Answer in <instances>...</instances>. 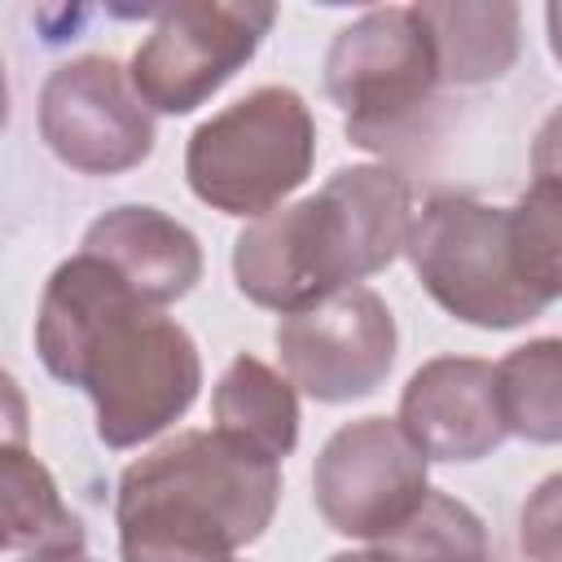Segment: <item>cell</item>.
<instances>
[{
  "instance_id": "obj_1",
  "label": "cell",
  "mask_w": 562,
  "mask_h": 562,
  "mask_svg": "<svg viewBox=\"0 0 562 562\" xmlns=\"http://www.w3.org/2000/svg\"><path fill=\"white\" fill-rule=\"evenodd\" d=\"M35 351L57 382L92 400L105 448H136L162 435L202 386V356L184 325L145 307L83 250L57 263L44 285Z\"/></svg>"
},
{
  "instance_id": "obj_2",
  "label": "cell",
  "mask_w": 562,
  "mask_h": 562,
  "mask_svg": "<svg viewBox=\"0 0 562 562\" xmlns=\"http://www.w3.org/2000/svg\"><path fill=\"white\" fill-rule=\"evenodd\" d=\"M413 189L391 167H342L312 198L259 215L233 241L237 290L268 312H299L316 299L382 272L408 237Z\"/></svg>"
},
{
  "instance_id": "obj_3",
  "label": "cell",
  "mask_w": 562,
  "mask_h": 562,
  "mask_svg": "<svg viewBox=\"0 0 562 562\" xmlns=\"http://www.w3.org/2000/svg\"><path fill=\"white\" fill-rule=\"evenodd\" d=\"M281 501V470L215 430H184L119 474L123 562H233Z\"/></svg>"
},
{
  "instance_id": "obj_4",
  "label": "cell",
  "mask_w": 562,
  "mask_h": 562,
  "mask_svg": "<svg viewBox=\"0 0 562 562\" xmlns=\"http://www.w3.org/2000/svg\"><path fill=\"white\" fill-rule=\"evenodd\" d=\"M404 255L422 290L448 316L479 329H518L562 294L527 263L514 211L465 193L426 198L413 211Z\"/></svg>"
},
{
  "instance_id": "obj_5",
  "label": "cell",
  "mask_w": 562,
  "mask_h": 562,
  "mask_svg": "<svg viewBox=\"0 0 562 562\" xmlns=\"http://www.w3.org/2000/svg\"><path fill=\"white\" fill-rule=\"evenodd\" d=\"M316 162V119L294 88L263 83L224 105L184 145V180L198 202L224 215L277 211Z\"/></svg>"
},
{
  "instance_id": "obj_6",
  "label": "cell",
  "mask_w": 562,
  "mask_h": 562,
  "mask_svg": "<svg viewBox=\"0 0 562 562\" xmlns=\"http://www.w3.org/2000/svg\"><path fill=\"white\" fill-rule=\"evenodd\" d=\"M439 88L430 40L413 9H369L342 26L325 53V92L347 114L360 149H395Z\"/></svg>"
},
{
  "instance_id": "obj_7",
  "label": "cell",
  "mask_w": 562,
  "mask_h": 562,
  "mask_svg": "<svg viewBox=\"0 0 562 562\" xmlns=\"http://www.w3.org/2000/svg\"><path fill=\"white\" fill-rule=\"evenodd\" d=\"M277 22L268 0H184L158 9L132 53V92L145 110L189 114L211 101L263 44Z\"/></svg>"
},
{
  "instance_id": "obj_8",
  "label": "cell",
  "mask_w": 562,
  "mask_h": 562,
  "mask_svg": "<svg viewBox=\"0 0 562 562\" xmlns=\"http://www.w3.org/2000/svg\"><path fill=\"white\" fill-rule=\"evenodd\" d=\"M277 356L290 386L321 404L373 395L395 364V316L369 285H347L281 316Z\"/></svg>"
},
{
  "instance_id": "obj_9",
  "label": "cell",
  "mask_w": 562,
  "mask_h": 562,
  "mask_svg": "<svg viewBox=\"0 0 562 562\" xmlns=\"http://www.w3.org/2000/svg\"><path fill=\"white\" fill-rule=\"evenodd\" d=\"M426 457L395 417H360L338 426L312 470L321 518L351 540H378L400 527L426 496Z\"/></svg>"
},
{
  "instance_id": "obj_10",
  "label": "cell",
  "mask_w": 562,
  "mask_h": 562,
  "mask_svg": "<svg viewBox=\"0 0 562 562\" xmlns=\"http://www.w3.org/2000/svg\"><path fill=\"white\" fill-rule=\"evenodd\" d=\"M40 136L83 176H119L154 154V119L114 57L61 61L40 92Z\"/></svg>"
},
{
  "instance_id": "obj_11",
  "label": "cell",
  "mask_w": 562,
  "mask_h": 562,
  "mask_svg": "<svg viewBox=\"0 0 562 562\" xmlns=\"http://www.w3.org/2000/svg\"><path fill=\"white\" fill-rule=\"evenodd\" d=\"M395 422L426 461H483L509 439L492 364L474 356L426 360L408 378Z\"/></svg>"
},
{
  "instance_id": "obj_12",
  "label": "cell",
  "mask_w": 562,
  "mask_h": 562,
  "mask_svg": "<svg viewBox=\"0 0 562 562\" xmlns=\"http://www.w3.org/2000/svg\"><path fill=\"white\" fill-rule=\"evenodd\" d=\"M83 255L105 263L145 307H167L202 281L198 237L158 206H114L83 233Z\"/></svg>"
},
{
  "instance_id": "obj_13",
  "label": "cell",
  "mask_w": 562,
  "mask_h": 562,
  "mask_svg": "<svg viewBox=\"0 0 562 562\" xmlns=\"http://www.w3.org/2000/svg\"><path fill=\"white\" fill-rule=\"evenodd\" d=\"M439 83L474 88L501 79L518 57V4L509 0H430L413 4Z\"/></svg>"
},
{
  "instance_id": "obj_14",
  "label": "cell",
  "mask_w": 562,
  "mask_h": 562,
  "mask_svg": "<svg viewBox=\"0 0 562 562\" xmlns=\"http://www.w3.org/2000/svg\"><path fill=\"white\" fill-rule=\"evenodd\" d=\"M211 413H215V435L259 461L277 465L299 443V395L290 378H281L259 356H237L220 373Z\"/></svg>"
},
{
  "instance_id": "obj_15",
  "label": "cell",
  "mask_w": 562,
  "mask_h": 562,
  "mask_svg": "<svg viewBox=\"0 0 562 562\" xmlns=\"http://www.w3.org/2000/svg\"><path fill=\"white\" fill-rule=\"evenodd\" d=\"M0 549H83V522L57 479L26 448H0Z\"/></svg>"
},
{
  "instance_id": "obj_16",
  "label": "cell",
  "mask_w": 562,
  "mask_h": 562,
  "mask_svg": "<svg viewBox=\"0 0 562 562\" xmlns=\"http://www.w3.org/2000/svg\"><path fill=\"white\" fill-rule=\"evenodd\" d=\"M496 400L505 417V435L527 443L562 439V342L536 338L514 347L501 364H492Z\"/></svg>"
},
{
  "instance_id": "obj_17",
  "label": "cell",
  "mask_w": 562,
  "mask_h": 562,
  "mask_svg": "<svg viewBox=\"0 0 562 562\" xmlns=\"http://www.w3.org/2000/svg\"><path fill=\"white\" fill-rule=\"evenodd\" d=\"M373 553L382 562H487L492 544L483 518L465 501L426 487L413 514L373 540Z\"/></svg>"
},
{
  "instance_id": "obj_18",
  "label": "cell",
  "mask_w": 562,
  "mask_h": 562,
  "mask_svg": "<svg viewBox=\"0 0 562 562\" xmlns=\"http://www.w3.org/2000/svg\"><path fill=\"white\" fill-rule=\"evenodd\" d=\"M558 479H544L522 509V549L536 562H558Z\"/></svg>"
},
{
  "instance_id": "obj_19",
  "label": "cell",
  "mask_w": 562,
  "mask_h": 562,
  "mask_svg": "<svg viewBox=\"0 0 562 562\" xmlns=\"http://www.w3.org/2000/svg\"><path fill=\"white\" fill-rule=\"evenodd\" d=\"M31 439V408L13 373L0 369V448H26Z\"/></svg>"
},
{
  "instance_id": "obj_20",
  "label": "cell",
  "mask_w": 562,
  "mask_h": 562,
  "mask_svg": "<svg viewBox=\"0 0 562 562\" xmlns=\"http://www.w3.org/2000/svg\"><path fill=\"white\" fill-rule=\"evenodd\" d=\"M22 562H97V558L83 549H44V553H26Z\"/></svg>"
},
{
  "instance_id": "obj_21",
  "label": "cell",
  "mask_w": 562,
  "mask_h": 562,
  "mask_svg": "<svg viewBox=\"0 0 562 562\" xmlns=\"http://www.w3.org/2000/svg\"><path fill=\"white\" fill-rule=\"evenodd\" d=\"M9 123V79H4V61H0V132Z\"/></svg>"
},
{
  "instance_id": "obj_22",
  "label": "cell",
  "mask_w": 562,
  "mask_h": 562,
  "mask_svg": "<svg viewBox=\"0 0 562 562\" xmlns=\"http://www.w3.org/2000/svg\"><path fill=\"white\" fill-rule=\"evenodd\" d=\"M329 562H382V558L373 549H364V553H334Z\"/></svg>"
}]
</instances>
